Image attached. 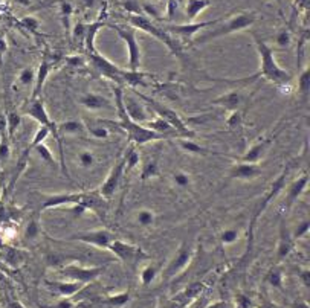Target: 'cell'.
<instances>
[{"label": "cell", "instance_id": "obj_24", "mask_svg": "<svg viewBox=\"0 0 310 308\" xmlns=\"http://www.w3.org/2000/svg\"><path fill=\"white\" fill-rule=\"evenodd\" d=\"M86 134H89L93 140H107L111 134V130L103 118L84 119Z\"/></svg>", "mask_w": 310, "mask_h": 308}, {"label": "cell", "instance_id": "obj_31", "mask_svg": "<svg viewBox=\"0 0 310 308\" xmlns=\"http://www.w3.org/2000/svg\"><path fill=\"white\" fill-rule=\"evenodd\" d=\"M211 5V0H187L185 2V14L190 20H196L203 9Z\"/></svg>", "mask_w": 310, "mask_h": 308}, {"label": "cell", "instance_id": "obj_26", "mask_svg": "<svg viewBox=\"0 0 310 308\" xmlns=\"http://www.w3.org/2000/svg\"><path fill=\"white\" fill-rule=\"evenodd\" d=\"M52 67H54V63L49 61L47 58H44L40 63V66H39L37 73H35V83H34V87H32V98H40L42 96L43 87L46 84V80L49 78V75H51Z\"/></svg>", "mask_w": 310, "mask_h": 308}, {"label": "cell", "instance_id": "obj_13", "mask_svg": "<svg viewBox=\"0 0 310 308\" xmlns=\"http://www.w3.org/2000/svg\"><path fill=\"white\" fill-rule=\"evenodd\" d=\"M124 174H126V160H124V157H121L113 166L110 168V171L107 173L106 178H104V182L101 183L100 186V194L110 200L111 197H113L116 194V191L121 185V180H122V177Z\"/></svg>", "mask_w": 310, "mask_h": 308}, {"label": "cell", "instance_id": "obj_47", "mask_svg": "<svg viewBox=\"0 0 310 308\" xmlns=\"http://www.w3.org/2000/svg\"><path fill=\"white\" fill-rule=\"evenodd\" d=\"M49 134H51V130H49L47 127L39 125V128H37V132H35V134H34V137H32V140H31L29 148H34V147L40 145V144H44V140L47 139Z\"/></svg>", "mask_w": 310, "mask_h": 308}, {"label": "cell", "instance_id": "obj_60", "mask_svg": "<svg viewBox=\"0 0 310 308\" xmlns=\"http://www.w3.org/2000/svg\"><path fill=\"white\" fill-rule=\"evenodd\" d=\"M293 308H309V305H307V302H304V301H298V302L293 304Z\"/></svg>", "mask_w": 310, "mask_h": 308}, {"label": "cell", "instance_id": "obj_16", "mask_svg": "<svg viewBox=\"0 0 310 308\" xmlns=\"http://www.w3.org/2000/svg\"><path fill=\"white\" fill-rule=\"evenodd\" d=\"M263 174V170L260 163H249V162H243V160H237L229 166L228 170V177L232 178V180H240V182H252L257 180V178Z\"/></svg>", "mask_w": 310, "mask_h": 308}, {"label": "cell", "instance_id": "obj_64", "mask_svg": "<svg viewBox=\"0 0 310 308\" xmlns=\"http://www.w3.org/2000/svg\"><path fill=\"white\" fill-rule=\"evenodd\" d=\"M177 2H179V3H180V2H182V0H177Z\"/></svg>", "mask_w": 310, "mask_h": 308}, {"label": "cell", "instance_id": "obj_20", "mask_svg": "<svg viewBox=\"0 0 310 308\" xmlns=\"http://www.w3.org/2000/svg\"><path fill=\"white\" fill-rule=\"evenodd\" d=\"M107 198H104L100 191H84L81 192V197L78 204L86 208V211H90L92 214L98 215V217H103L107 212Z\"/></svg>", "mask_w": 310, "mask_h": 308}, {"label": "cell", "instance_id": "obj_5", "mask_svg": "<svg viewBox=\"0 0 310 308\" xmlns=\"http://www.w3.org/2000/svg\"><path fill=\"white\" fill-rule=\"evenodd\" d=\"M289 173H290V166H286V168H284V170L281 171V174L275 178L274 182L270 183V186H269V189L266 191V194L263 196V198L257 203L255 211H254L252 218H251V223H249V234H251V237L254 235V226H255L257 220L260 218V215H262V214L267 209L269 204L281 194V192L284 191V188H286V185H288V178H289Z\"/></svg>", "mask_w": 310, "mask_h": 308}, {"label": "cell", "instance_id": "obj_37", "mask_svg": "<svg viewBox=\"0 0 310 308\" xmlns=\"http://www.w3.org/2000/svg\"><path fill=\"white\" fill-rule=\"evenodd\" d=\"M35 73H37V69L28 66V67H24L19 72L17 75V78H16V83L19 87H34V83H35Z\"/></svg>", "mask_w": 310, "mask_h": 308}, {"label": "cell", "instance_id": "obj_48", "mask_svg": "<svg viewBox=\"0 0 310 308\" xmlns=\"http://www.w3.org/2000/svg\"><path fill=\"white\" fill-rule=\"evenodd\" d=\"M292 43V34L288 29H283L281 32L277 34L275 37V44L280 47H289Z\"/></svg>", "mask_w": 310, "mask_h": 308}, {"label": "cell", "instance_id": "obj_56", "mask_svg": "<svg viewBox=\"0 0 310 308\" xmlns=\"http://www.w3.org/2000/svg\"><path fill=\"white\" fill-rule=\"evenodd\" d=\"M77 302L72 298H61V301H58V304L54 308H75Z\"/></svg>", "mask_w": 310, "mask_h": 308}, {"label": "cell", "instance_id": "obj_61", "mask_svg": "<svg viewBox=\"0 0 310 308\" xmlns=\"http://www.w3.org/2000/svg\"><path fill=\"white\" fill-rule=\"evenodd\" d=\"M17 3H20V5H23V6H28L29 5V0H16Z\"/></svg>", "mask_w": 310, "mask_h": 308}, {"label": "cell", "instance_id": "obj_62", "mask_svg": "<svg viewBox=\"0 0 310 308\" xmlns=\"http://www.w3.org/2000/svg\"><path fill=\"white\" fill-rule=\"evenodd\" d=\"M93 5V0H86V6H92Z\"/></svg>", "mask_w": 310, "mask_h": 308}, {"label": "cell", "instance_id": "obj_44", "mask_svg": "<svg viewBox=\"0 0 310 308\" xmlns=\"http://www.w3.org/2000/svg\"><path fill=\"white\" fill-rule=\"evenodd\" d=\"M5 124H6L8 136L12 137V136L16 134V132L19 130L20 124H22V114L17 113V111H9V113L6 114V121H5Z\"/></svg>", "mask_w": 310, "mask_h": 308}, {"label": "cell", "instance_id": "obj_46", "mask_svg": "<svg viewBox=\"0 0 310 308\" xmlns=\"http://www.w3.org/2000/svg\"><path fill=\"white\" fill-rule=\"evenodd\" d=\"M309 230H310V221L307 220V218H304L303 221H300L298 224H296L290 232H292V237L295 241H298L301 238H306L307 234H309Z\"/></svg>", "mask_w": 310, "mask_h": 308}, {"label": "cell", "instance_id": "obj_22", "mask_svg": "<svg viewBox=\"0 0 310 308\" xmlns=\"http://www.w3.org/2000/svg\"><path fill=\"white\" fill-rule=\"evenodd\" d=\"M244 101H246V96L242 90H231L228 93H223L219 98H216L211 104L219 106L231 113V111L240 110V107L244 104Z\"/></svg>", "mask_w": 310, "mask_h": 308}, {"label": "cell", "instance_id": "obj_18", "mask_svg": "<svg viewBox=\"0 0 310 308\" xmlns=\"http://www.w3.org/2000/svg\"><path fill=\"white\" fill-rule=\"evenodd\" d=\"M307 186H309V176L307 174L296 177L295 180H292L289 185H286V188H284L286 196H284V200H283V209L289 211L293 204L300 200V197L304 194Z\"/></svg>", "mask_w": 310, "mask_h": 308}, {"label": "cell", "instance_id": "obj_36", "mask_svg": "<svg viewBox=\"0 0 310 308\" xmlns=\"http://www.w3.org/2000/svg\"><path fill=\"white\" fill-rule=\"evenodd\" d=\"M157 273H159V265L156 264H147L142 267V270L139 273V279H141V284L144 287H148V286H152L155 279L157 278Z\"/></svg>", "mask_w": 310, "mask_h": 308}, {"label": "cell", "instance_id": "obj_14", "mask_svg": "<svg viewBox=\"0 0 310 308\" xmlns=\"http://www.w3.org/2000/svg\"><path fill=\"white\" fill-rule=\"evenodd\" d=\"M122 106L124 110H126V114L133 121V122H138V124H147L148 121H152L150 113H148V107L142 102V99L138 96H133V95H127L124 93L122 95Z\"/></svg>", "mask_w": 310, "mask_h": 308}, {"label": "cell", "instance_id": "obj_57", "mask_svg": "<svg viewBox=\"0 0 310 308\" xmlns=\"http://www.w3.org/2000/svg\"><path fill=\"white\" fill-rule=\"evenodd\" d=\"M177 6H179V2H177V0H168V9H167V14H168V17H170V19H175Z\"/></svg>", "mask_w": 310, "mask_h": 308}, {"label": "cell", "instance_id": "obj_45", "mask_svg": "<svg viewBox=\"0 0 310 308\" xmlns=\"http://www.w3.org/2000/svg\"><path fill=\"white\" fill-rule=\"evenodd\" d=\"M202 291H203V284H200V282H194V284H191L190 287H187V290H185V291L180 294V299H182V301L197 299V298L200 296Z\"/></svg>", "mask_w": 310, "mask_h": 308}, {"label": "cell", "instance_id": "obj_9", "mask_svg": "<svg viewBox=\"0 0 310 308\" xmlns=\"http://www.w3.org/2000/svg\"><path fill=\"white\" fill-rule=\"evenodd\" d=\"M67 240H73V241H80L84 242V244L93 246L96 249H103V250H109L110 244L116 240L115 234L111 230L101 227V229H95V230H84V232H78L70 235Z\"/></svg>", "mask_w": 310, "mask_h": 308}, {"label": "cell", "instance_id": "obj_10", "mask_svg": "<svg viewBox=\"0 0 310 308\" xmlns=\"http://www.w3.org/2000/svg\"><path fill=\"white\" fill-rule=\"evenodd\" d=\"M111 29L116 31V34L122 38V42L127 46L129 70H139L142 52H141V44L138 42V37H136V29H126V28H119V26H111Z\"/></svg>", "mask_w": 310, "mask_h": 308}, {"label": "cell", "instance_id": "obj_12", "mask_svg": "<svg viewBox=\"0 0 310 308\" xmlns=\"http://www.w3.org/2000/svg\"><path fill=\"white\" fill-rule=\"evenodd\" d=\"M89 57H90V63L93 64V67L100 72L101 75H104L106 78L111 80V81H116V83H126V75H127V70H124L118 66H115L113 63L109 61L106 57H103L98 50H92V52H89Z\"/></svg>", "mask_w": 310, "mask_h": 308}, {"label": "cell", "instance_id": "obj_52", "mask_svg": "<svg viewBox=\"0 0 310 308\" xmlns=\"http://www.w3.org/2000/svg\"><path fill=\"white\" fill-rule=\"evenodd\" d=\"M86 28H88V24H83V23H77L75 28H73V38L78 42H84V37H86Z\"/></svg>", "mask_w": 310, "mask_h": 308}, {"label": "cell", "instance_id": "obj_38", "mask_svg": "<svg viewBox=\"0 0 310 308\" xmlns=\"http://www.w3.org/2000/svg\"><path fill=\"white\" fill-rule=\"evenodd\" d=\"M122 157H124V160H126V174H129L130 171L136 170L139 166V163H141L139 153H138V150H136L134 145H130Z\"/></svg>", "mask_w": 310, "mask_h": 308}, {"label": "cell", "instance_id": "obj_29", "mask_svg": "<svg viewBox=\"0 0 310 308\" xmlns=\"http://www.w3.org/2000/svg\"><path fill=\"white\" fill-rule=\"evenodd\" d=\"M177 145L182 151L188 153V154H193V156H205V154H209L211 151L202 145H199L197 142H194L193 139L190 137H177Z\"/></svg>", "mask_w": 310, "mask_h": 308}, {"label": "cell", "instance_id": "obj_7", "mask_svg": "<svg viewBox=\"0 0 310 308\" xmlns=\"http://www.w3.org/2000/svg\"><path fill=\"white\" fill-rule=\"evenodd\" d=\"M194 256V250L187 244V242H182V244L176 249L175 255L171 256L167 265L162 268V279L164 281H171L175 279L177 275H180L185 268H187Z\"/></svg>", "mask_w": 310, "mask_h": 308}, {"label": "cell", "instance_id": "obj_41", "mask_svg": "<svg viewBox=\"0 0 310 308\" xmlns=\"http://www.w3.org/2000/svg\"><path fill=\"white\" fill-rule=\"evenodd\" d=\"M239 238H240V230L237 227H226L220 230L219 234V240L223 246H232L239 241Z\"/></svg>", "mask_w": 310, "mask_h": 308}, {"label": "cell", "instance_id": "obj_53", "mask_svg": "<svg viewBox=\"0 0 310 308\" xmlns=\"http://www.w3.org/2000/svg\"><path fill=\"white\" fill-rule=\"evenodd\" d=\"M23 24L26 26V29H29L31 32H35L37 29L40 28V22L37 20L35 17H23Z\"/></svg>", "mask_w": 310, "mask_h": 308}, {"label": "cell", "instance_id": "obj_6", "mask_svg": "<svg viewBox=\"0 0 310 308\" xmlns=\"http://www.w3.org/2000/svg\"><path fill=\"white\" fill-rule=\"evenodd\" d=\"M136 95H138L144 102H147V104H148L147 107L150 109L152 111H155L157 114V118L165 119L167 122H170L173 127H175L176 132L180 134V137H190V139H193L196 136V133L193 130H190V127L185 124V121L179 116V114L175 110H171L167 106L160 104V102H157V101H155L152 98H148V96H144L141 93H136Z\"/></svg>", "mask_w": 310, "mask_h": 308}, {"label": "cell", "instance_id": "obj_30", "mask_svg": "<svg viewBox=\"0 0 310 308\" xmlns=\"http://www.w3.org/2000/svg\"><path fill=\"white\" fill-rule=\"evenodd\" d=\"M156 218H157L156 212L153 209H148V208H141L134 212L136 224L141 226V227H145V229L153 227L156 224Z\"/></svg>", "mask_w": 310, "mask_h": 308}, {"label": "cell", "instance_id": "obj_21", "mask_svg": "<svg viewBox=\"0 0 310 308\" xmlns=\"http://www.w3.org/2000/svg\"><path fill=\"white\" fill-rule=\"evenodd\" d=\"M220 22V19L217 20H209V22H199V23H185V24H173V26H167L165 31L168 34H176L180 35L185 40H191V38L197 34L202 32L203 29H206L208 26H214Z\"/></svg>", "mask_w": 310, "mask_h": 308}, {"label": "cell", "instance_id": "obj_35", "mask_svg": "<svg viewBox=\"0 0 310 308\" xmlns=\"http://www.w3.org/2000/svg\"><path fill=\"white\" fill-rule=\"evenodd\" d=\"M101 28H104V23H101V22H93V23L88 24V28H86L84 43H86V47H88L89 52L95 50V37Z\"/></svg>", "mask_w": 310, "mask_h": 308}, {"label": "cell", "instance_id": "obj_4", "mask_svg": "<svg viewBox=\"0 0 310 308\" xmlns=\"http://www.w3.org/2000/svg\"><path fill=\"white\" fill-rule=\"evenodd\" d=\"M130 23L134 26V29H141V31H144L147 34L156 37L159 42H162L170 49L171 54H175L176 57L182 58V47H180V44L165 29L156 26V24L148 17H144L141 14H132L130 16Z\"/></svg>", "mask_w": 310, "mask_h": 308}, {"label": "cell", "instance_id": "obj_28", "mask_svg": "<svg viewBox=\"0 0 310 308\" xmlns=\"http://www.w3.org/2000/svg\"><path fill=\"white\" fill-rule=\"evenodd\" d=\"M60 136H83L86 134V127L83 119H66L57 124Z\"/></svg>", "mask_w": 310, "mask_h": 308}, {"label": "cell", "instance_id": "obj_27", "mask_svg": "<svg viewBox=\"0 0 310 308\" xmlns=\"http://www.w3.org/2000/svg\"><path fill=\"white\" fill-rule=\"evenodd\" d=\"M147 128H150V130L156 132L157 134H160L164 139H177L180 137V134L176 132V128L173 127L170 122H167L165 119L162 118H155L152 121H148L145 124Z\"/></svg>", "mask_w": 310, "mask_h": 308}, {"label": "cell", "instance_id": "obj_59", "mask_svg": "<svg viewBox=\"0 0 310 308\" xmlns=\"http://www.w3.org/2000/svg\"><path fill=\"white\" fill-rule=\"evenodd\" d=\"M205 308H232V305L225 302V301H217V302H213V304L206 305Z\"/></svg>", "mask_w": 310, "mask_h": 308}, {"label": "cell", "instance_id": "obj_33", "mask_svg": "<svg viewBox=\"0 0 310 308\" xmlns=\"http://www.w3.org/2000/svg\"><path fill=\"white\" fill-rule=\"evenodd\" d=\"M265 281L267 282V284L272 287V288H278L281 290L283 288V284H284V273L281 270V267L277 264L270 268V270L266 273V278Z\"/></svg>", "mask_w": 310, "mask_h": 308}, {"label": "cell", "instance_id": "obj_25", "mask_svg": "<svg viewBox=\"0 0 310 308\" xmlns=\"http://www.w3.org/2000/svg\"><path fill=\"white\" fill-rule=\"evenodd\" d=\"M80 104L86 109V110H90V111H100V110H106L110 109L111 106V101L100 93L96 92H88L81 95L80 98Z\"/></svg>", "mask_w": 310, "mask_h": 308}, {"label": "cell", "instance_id": "obj_15", "mask_svg": "<svg viewBox=\"0 0 310 308\" xmlns=\"http://www.w3.org/2000/svg\"><path fill=\"white\" fill-rule=\"evenodd\" d=\"M296 241L292 237V232L288 226L286 218L281 217L280 224H278V241H277V249H275V260L277 264L284 261L288 256L293 252Z\"/></svg>", "mask_w": 310, "mask_h": 308}, {"label": "cell", "instance_id": "obj_49", "mask_svg": "<svg viewBox=\"0 0 310 308\" xmlns=\"http://www.w3.org/2000/svg\"><path fill=\"white\" fill-rule=\"evenodd\" d=\"M242 121H243V118H242L240 110H237V111H231L229 116L226 118V125H228L229 128H237V127H240Z\"/></svg>", "mask_w": 310, "mask_h": 308}, {"label": "cell", "instance_id": "obj_39", "mask_svg": "<svg viewBox=\"0 0 310 308\" xmlns=\"http://www.w3.org/2000/svg\"><path fill=\"white\" fill-rule=\"evenodd\" d=\"M170 180L173 183V186L177 189H187L193 185V177L191 174L185 173V171H175L171 174Z\"/></svg>", "mask_w": 310, "mask_h": 308}, {"label": "cell", "instance_id": "obj_55", "mask_svg": "<svg viewBox=\"0 0 310 308\" xmlns=\"http://www.w3.org/2000/svg\"><path fill=\"white\" fill-rule=\"evenodd\" d=\"M72 5L69 2H63L61 3V14H63V19H65V26L69 28V17L72 14Z\"/></svg>", "mask_w": 310, "mask_h": 308}, {"label": "cell", "instance_id": "obj_40", "mask_svg": "<svg viewBox=\"0 0 310 308\" xmlns=\"http://www.w3.org/2000/svg\"><path fill=\"white\" fill-rule=\"evenodd\" d=\"M298 93L303 101H307L310 93V69L304 67L298 75Z\"/></svg>", "mask_w": 310, "mask_h": 308}, {"label": "cell", "instance_id": "obj_54", "mask_svg": "<svg viewBox=\"0 0 310 308\" xmlns=\"http://www.w3.org/2000/svg\"><path fill=\"white\" fill-rule=\"evenodd\" d=\"M9 154H11V145L8 139H2V142H0V160H6Z\"/></svg>", "mask_w": 310, "mask_h": 308}, {"label": "cell", "instance_id": "obj_8", "mask_svg": "<svg viewBox=\"0 0 310 308\" xmlns=\"http://www.w3.org/2000/svg\"><path fill=\"white\" fill-rule=\"evenodd\" d=\"M106 270V267H83L77 264H65L61 268H58V273L63 276L66 281L80 282V284L86 286L95 282Z\"/></svg>", "mask_w": 310, "mask_h": 308}, {"label": "cell", "instance_id": "obj_32", "mask_svg": "<svg viewBox=\"0 0 310 308\" xmlns=\"http://www.w3.org/2000/svg\"><path fill=\"white\" fill-rule=\"evenodd\" d=\"M159 176H160V168H159V163H157L156 159L147 160L142 165L141 174H139L141 182H148V180H152V178H156Z\"/></svg>", "mask_w": 310, "mask_h": 308}, {"label": "cell", "instance_id": "obj_42", "mask_svg": "<svg viewBox=\"0 0 310 308\" xmlns=\"http://www.w3.org/2000/svg\"><path fill=\"white\" fill-rule=\"evenodd\" d=\"M31 151H35L37 153V156H39L47 166H51V168H54V166H57V160L54 157V154L52 151L47 148L46 144H40V145H37L34 148H29Z\"/></svg>", "mask_w": 310, "mask_h": 308}, {"label": "cell", "instance_id": "obj_3", "mask_svg": "<svg viewBox=\"0 0 310 308\" xmlns=\"http://www.w3.org/2000/svg\"><path fill=\"white\" fill-rule=\"evenodd\" d=\"M254 23H255L254 12H239V14H234L232 17H229L226 20L220 19V22L217 24H214L216 28L205 31L199 38H197L196 44H203V43H208L211 40H216V38L229 35L232 32L247 29L249 26H252Z\"/></svg>", "mask_w": 310, "mask_h": 308}, {"label": "cell", "instance_id": "obj_23", "mask_svg": "<svg viewBox=\"0 0 310 308\" xmlns=\"http://www.w3.org/2000/svg\"><path fill=\"white\" fill-rule=\"evenodd\" d=\"M46 287L51 288L60 298H73L81 291L84 286L80 284V282L63 279V281H46Z\"/></svg>", "mask_w": 310, "mask_h": 308}, {"label": "cell", "instance_id": "obj_17", "mask_svg": "<svg viewBox=\"0 0 310 308\" xmlns=\"http://www.w3.org/2000/svg\"><path fill=\"white\" fill-rule=\"evenodd\" d=\"M274 140H275V136L260 137L258 140H255V142L244 151L243 156L235 157V159L243 160V162H249V163H260L266 157V154L270 150L272 144H274Z\"/></svg>", "mask_w": 310, "mask_h": 308}, {"label": "cell", "instance_id": "obj_34", "mask_svg": "<svg viewBox=\"0 0 310 308\" xmlns=\"http://www.w3.org/2000/svg\"><path fill=\"white\" fill-rule=\"evenodd\" d=\"M42 234V223H40V217L39 215H34L29 218L28 224L24 226L23 230V235L26 240H37Z\"/></svg>", "mask_w": 310, "mask_h": 308}, {"label": "cell", "instance_id": "obj_2", "mask_svg": "<svg viewBox=\"0 0 310 308\" xmlns=\"http://www.w3.org/2000/svg\"><path fill=\"white\" fill-rule=\"evenodd\" d=\"M115 92V107L118 110V118H119V124L124 134L127 136V142H130L132 145H144L148 142H156V140H164V137L157 134L156 132L150 130V128H147L142 124L138 122H133L127 114L126 110H124L122 106V88L121 87H115L113 88Z\"/></svg>", "mask_w": 310, "mask_h": 308}, {"label": "cell", "instance_id": "obj_51", "mask_svg": "<svg viewBox=\"0 0 310 308\" xmlns=\"http://www.w3.org/2000/svg\"><path fill=\"white\" fill-rule=\"evenodd\" d=\"M6 261H8L11 265H19V264H22V263L24 261V256H23L19 250H11V252L8 253Z\"/></svg>", "mask_w": 310, "mask_h": 308}, {"label": "cell", "instance_id": "obj_63", "mask_svg": "<svg viewBox=\"0 0 310 308\" xmlns=\"http://www.w3.org/2000/svg\"><path fill=\"white\" fill-rule=\"evenodd\" d=\"M277 2H278V3H281V0H277Z\"/></svg>", "mask_w": 310, "mask_h": 308}, {"label": "cell", "instance_id": "obj_1", "mask_svg": "<svg viewBox=\"0 0 310 308\" xmlns=\"http://www.w3.org/2000/svg\"><path fill=\"white\" fill-rule=\"evenodd\" d=\"M255 47L260 58V67H258V73L251 76L249 80L263 78L265 81L274 84L283 93H290L292 75L277 63L274 47L265 43L263 40H260L258 37H255Z\"/></svg>", "mask_w": 310, "mask_h": 308}, {"label": "cell", "instance_id": "obj_50", "mask_svg": "<svg viewBox=\"0 0 310 308\" xmlns=\"http://www.w3.org/2000/svg\"><path fill=\"white\" fill-rule=\"evenodd\" d=\"M235 308H252V301L249 296L240 293L235 296Z\"/></svg>", "mask_w": 310, "mask_h": 308}, {"label": "cell", "instance_id": "obj_11", "mask_svg": "<svg viewBox=\"0 0 310 308\" xmlns=\"http://www.w3.org/2000/svg\"><path fill=\"white\" fill-rule=\"evenodd\" d=\"M109 250L113 253L121 263H124L126 265H132V267L134 264L141 263L142 260H147V255L144 253V250H141L139 247L130 244V242L118 240V238L111 242Z\"/></svg>", "mask_w": 310, "mask_h": 308}, {"label": "cell", "instance_id": "obj_43", "mask_svg": "<svg viewBox=\"0 0 310 308\" xmlns=\"http://www.w3.org/2000/svg\"><path fill=\"white\" fill-rule=\"evenodd\" d=\"M77 162L83 170H90L92 166L96 163L95 153L90 150H81L77 153Z\"/></svg>", "mask_w": 310, "mask_h": 308}, {"label": "cell", "instance_id": "obj_58", "mask_svg": "<svg viewBox=\"0 0 310 308\" xmlns=\"http://www.w3.org/2000/svg\"><path fill=\"white\" fill-rule=\"evenodd\" d=\"M298 276H300V281L303 282V286L306 288H309L310 287V270H309V268H304V270H301Z\"/></svg>", "mask_w": 310, "mask_h": 308}, {"label": "cell", "instance_id": "obj_19", "mask_svg": "<svg viewBox=\"0 0 310 308\" xmlns=\"http://www.w3.org/2000/svg\"><path fill=\"white\" fill-rule=\"evenodd\" d=\"M80 197H81V192H58V194L46 196L44 200L42 201L40 212L63 208V206H73V204H78Z\"/></svg>", "mask_w": 310, "mask_h": 308}]
</instances>
